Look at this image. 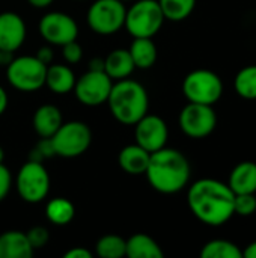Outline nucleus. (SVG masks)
Returning a JSON list of instances; mask_svg holds the SVG:
<instances>
[{"mask_svg": "<svg viewBox=\"0 0 256 258\" xmlns=\"http://www.w3.org/2000/svg\"><path fill=\"white\" fill-rule=\"evenodd\" d=\"M164 23L158 0H137L125 14L124 27L133 38H152Z\"/></svg>", "mask_w": 256, "mask_h": 258, "instance_id": "nucleus-4", "label": "nucleus"}, {"mask_svg": "<svg viewBox=\"0 0 256 258\" xmlns=\"http://www.w3.org/2000/svg\"><path fill=\"white\" fill-rule=\"evenodd\" d=\"M145 174L154 190L164 195H174L189 184L192 168L181 151L163 147L161 150L151 153Z\"/></svg>", "mask_w": 256, "mask_h": 258, "instance_id": "nucleus-2", "label": "nucleus"}, {"mask_svg": "<svg viewBox=\"0 0 256 258\" xmlns=\"http://www.w3.org/2000/svg\"><path fill=\"white\" fill-rule=\"evenodd\" d=\"M11 187H12V174L3 163H0V203L9 195Z\"/></svg>", "mask_w": 256, "mask_h": 258, "instance_id": "nucleus-32", "label": "nucleus"}, {"mask_svg": "<svg viewBox=\"0 0 256 258\" xmlns=\"http://www.w3.org/2000/svg\"><path fill=\"white\" fill-rule=\"evenodd\" d=\"M125 14L122 0H95L88 9V24L92 32L109 36L124 27Z\"/></svg>", "mask_w": 256, "mask_h": 258, "instance_id": "nucleus-9", "label": "nucleus"}, {"mask_svg": "<svg viewBox=\"0 0 256 258\" xmlns=\"http://www.w3.org/2000/svg\"><path fill=\"white\" fill-rule=\"evenodd\" d=\"M3 160H5V150L0 147V163H3Z\"/></svg>", "mask_w": 256, "mask_h": 258, "instance_id": "nucleus-39", "label": "nucleus"}, {"mask_svg": "<svg viewBox=\"0 0 256 258\" xmlns=\"http://www.w3.org/2000/svg\"><path fill=\"white\" fill-rule=\"evenodd\" d=\"M3 63V51L0 50V65Z\"/></svg>", "mask_w": 256, "mask_h": 258, "instance_id": "nucleus-40", "label": "nucleus"}, {"mask_svg": "<svg viewBox=\"0 0 256 258\" xmlns=\"http://www.w3.org/2000/svg\"><path fill=\"white\" fill-rule=\"evenodd\" d=\"M62 51H63V57L68 63L74 65V63H78L83 57V48L81 45L75 41H71V42H66L65 45H62Z\"/></svg>", "mask_w": 256, "mask_h": 258, "instance_id": "nucleus-31", "label": "nucleus"}, {"mask_svg": "<svg viewBox=\"0 0 256 258\" xmlns=\"http://www.w3.org/2000/svg\"><path fill=\"white\" fill-rule=\"evenodd\" d=\"M235 194L228 183L214 178L195 181L187 192V204L195 218L208 227L225 225L234 213Z\"/></svg>", "mask_w": 256, "mask_h": 258, "instance_id": "nucleus-1", "label": "nucleus"}, {"mask_svg": "<svg viewBox=\"0 0 256 258\" xmlns=\"http://www.w3.org/2000/svg\"><path fill=\"white\" fill-rule=\"evenodd\" d=\"M113 80L104 71L89 70L75 80L74 92L77 100L88 107H95L107 103Z\"/></svg>", "mask_w": 256, "mask_h": 258, "instance_id": "nucleus-11", "label": "nucleus"}, {"mask_svg": "<svg viewBox=\"0 0 256 258\" xmlns=\"http://www.w3.org/2000/svg\"><path fill=\"white\" fill-rule=\"evenodd\" d=\"M77 2H84V0H77Z\"/></svg>", "mask_w": 256, "mask_h": 258, "instance_id": "nucleus-42", "label": "nucleus"}, {"mask_svg": "<svg viewBox=\"0 0 256 258\" xmlns=\"http://www.w3.org/2000/svg\"><path fill=\"white\" fill-rule=\"evenodd\" d=\"M89 70H94V71H104V59H92L89 62Z\"/></svg>", "mask_w": 256, "mask_h": 258, "instance_id": "nucleus-38", "label": "nucleus"}, {"mask_svg": "<svg viewBox=\"0 0 256 258\" xmlns=\"http://www.w3.org/2000/svg\"><path fill=\"white\" fill-rule=\"evenodd\" d=\"M42 63H45L47 67L51 63V60H53V50H51V47L50 45H44V47H41L38 51H36V54H35Z\"/></svg>", "mask_w": 256, "mask_h": 258, "instance_id": "nucleus-34", "label": "nucleus"}, {"mask_svg": "<svg viewBox=\"0 0 256 258\" xmlns=\"http://www.w3.org/2000/svg\"><path fill=\"white\" fill-rule=\"evenodd\" d=\"M50 175L42 162H26L15 178V187L20 198L29 204L44 201L50 192Z\"/></svg>", "mask_w": 256, "mask_h": 258, "instance_id": "nucleus-8", "label": "nucleus"}, {"mask_svg": "<svg viewBox=\"0 0 256 258\" xmlns=\"http://www.w3.org/2000/svg\"><path fill=\"white\" fill-rule=\"evenodd\" d=\"M39 33L50 45H65L66 42L75 41L78 36V24L77 21L59 11H53L45 14L39 20Z\"/></svg>", "mask_w": 256, "mask_h": 258, "instance_id": "nucleus-12", "label": "nucleus"}, {"mask_svg": "<svg viewBox=\"0 0 256 258\" xmlns=\"http://www.w3.org/2000/svg\"><path fill=\"white\" fill-rule=\"evenodd\" d=\"M45 216L53 225H68L75 216V207L66 198H53L45 207Z\"/></svg>", "mask_w": 256, "mask_h": 258, "instance_id": "nucleus-23", "label": "nucleus"}, {"mask_svg": "<svg viewBox=\"0 0 256 258\" xmlns=\"http://www.w3.org/2000/svg\"><path fill=\"white\" fill-rule=\"evenodd\" d=\"M54 150L51 145L50 138H42L30 151V159L29 160H35V162H44L45 159L54 157Z\"/></svg>", "mask_w": 256, "mask_h": 258, "instance_id": "nucleus-29", "label": "nucleus"}, {"mask_svg": "<svg viewBox=\"0 0 256 258\" xmlns=\"http://www.w3.org/2000/svg\"><path fill=\"white\" fill-rule=\"evenodd\" d=\"M62 122H63L62 112L54 104L39 106L35 110L33 118H32L33 130L41 138H51L57 132V128L62 125Z\"/></svg>", "mask_w": 256, "mask_h": 258, "instance_id": "nucleus-16", "label": "nucleus"}, {"mask_svg": "<svg viewBox=\"0 0 256 258\" xmlns=\"http://www.w3.org/2000/svg\"><path fill=\"white\" fill-rule=\"evenodd\" d=\"M234 89L244 100H256V65H247L237 73Z\"/></svg>", "mask_w": 256, "mask_h": 258, "instance_id": "nucleus-26", "label": "nucleus"}, {"mask_svg": "<svg viewBox=\"0 0 256 258\" xmlns=\"http://www.w3.org/2000/svg\"><path fill=\"white\" fill-rule=\"evenodd\" d=\"M47 65L36 56H18L8 63L6 79L20 92H36L45 86Z\"/></svg>", "mask_w": 256, "mask_h": 258, "instance_id": "nucleus-5", "label": "nucleus"}, {"mask_svg": "<svg viewBox=\"0 0 256 258\" xmlns=\"http://www.w3.org/2000/svg\"><path fill=\"white\" fill-rule=\"evenodd\" d=\"M164 20L169 21H184L192 15L196 6V0H158Z\"/></svg>", "mask_w": 256, "mask_h": 258, "instance_id": "nucleus-25", "label": "nucleus"}, {"mask_svg": "<svg viewBox=\"0 0 256 258\" xmlns=\"http://www.w3.org/2000/svg\"><path fill=\"white\" fill-rule=\"evenodd\" d=\"M6 107H8V94H6L5 88L0 86V116L5 113Z\"/></svg>", "mask_w": 256, "mask_h": 258, "instance_id": "nucleus-36", "label": "nucleus"}, {"mask_svg": "<svg viewBox=\"0 0 256 258\" xmlns=\"http://www.w3.org/2000/svg\"><path fill=\"white\" fill-rule=\"evenodd\" d=\"M125 255L130 258H163L164 254L151 236L137 233L125 240Z\"/></svg>", "mask_w": 256, "mask_h": 258, "instance_id": "nucleus-21", "label": "nucleus"}, {"mask_svg": "<svg viewBox=\"0 0 256 258\" xmlns=\"http://www.w3.org/2000/svg\"><path fill=\"white\" fill-rule=\"evenodd\" d=\"M92 257H94V254H92L89 249L83 248V246L71 248V249H68V251L63 254V258H92Z\"/></svg>", "mask_w": 256, "mask_h": 258, "instance_id": "nucleus-33", "label": "nucleus"}, {"mask_svg": "<svg viewBox=\"0 0 256 258\" xmlns=\"http://www.w3.org/2000/svg\"><path fill=\"white\" fill-rule=\"evenodd\" d=\"M26 234H27V239H29V242H30L33 249L44 248L48 243V240H50V233L44 227H33Z\"/></svg>", "mask_w": 256, "mask_h": 258, "instance_id": "nucleus-30", "label": "nucleus"}, {"mask_svg": "<svg viewBox=\"0 0 256 258\" xmlns=\"http://www.w3.org/2000/svg\"><path fill=\"white\" fill-rule=\"evenodd\" d=\"M50 141L56 156L72 159L84 154L89 150L92 142V132L83 121L62 122Z\"/></svg>", "mask_w": 256, "mask_h": 258, "instance_id": "nucleus-7", "label": "nucleus"}, {"mask_svg": "<svg viewBox=\"0 0 256 258\" xmlns=\"http://www.w3.org/2000/svg\"><path fill=\"white\" fill-rule=\"evenodd\" d=\"M256 212L255 194H240L234 200V213L238 216H252Z\"/></svg>", "mask_w": 256, "mask_h": 258, "instance_id": "nucleus-28", "label": "nucleus"}, {"mask_svg": "<svg viewBox=\"0 0 256 258\" xmlns=\"http://www.w3.org/2000/svg\"><path fill=\"white\" fill-rule=\"evenodd\" d=\"M202 258H243V251L231 240L214 239L207 242L201 249Z\"/></svg>", "mask_w": 256, "mask_h": 258, "instance_id": "nucleus-24", "label": "nucleus"}, {"mask_svg": "<svg viewBox=\"0 0 256 258\" xmlns=\"http://www.w3.org/2000/svg\"><path fill=\"white\" fill-rule=\"evenodd\" d=\"M149 157H151V153H148L137 144H131V145L124 147L119 151L118 163L121 169L125 171L127 174L140 175V174H145L148 163H149Z\"/></svg>", "mask_w": 256, "mask_h": 258, "instance_id": "nucleus-17", "label": "nucleus"}, {"mask_svg": "<svg viewBox=\"0 0 256 258\" xmlns=\"http://www.w3.org/2000/svg\"><path fill=\"white\" fill-rule=\"evenodd\" d=\"M134 62L131 54L125 48H116L110 51L104 59V73L112 80H122L128 79L134 71Z\"/></svg>", "mask_w": 256, "mask_h": 258, "instance_id": "nucleus-20", "label": "nucleus"}, {"mask_svg": "<svg viewBox=\"0 0 256 258\" xmlns=\"http://www.w3.org/2000/svg\"><path fill=\"white\" fill-rule=\"evenodd\" d=\"M183 94L189 103L214 106L223 95V82L211 70H195L184 77Z\"/></svg>", "mask_w": 256, "mask_h": 258, "instance_id": "nucleus-6", "label": "nucleus"}, {"mask_svg": "<svg viewBox=\"0 0 256 258\" xmlns=\"http://www.w3.org/2000/svg\"><path fill=\"white\" fill-rule=\"evenodd\" d=\"M27 2H29L30 6H33V8H36V9H45V8H48L54 0H27Z\"/></svg>", "mask_w": 256, "mask_h": 258, "instance_id": "nucleus-35", "label": "nucleus"}, {"mask_svg": "<svg viewBox=\"0 0 256 258\" xmlns=\"http://www.w3.org/2000/svg\"><path fill=\"white\" fill-rule=\"evenodd\" d=\"M107 104L118 122L124 125H134L148 113L149 97L142 83L131 79H122L113 83Z\"/></svg>", "mask_w": 256, "mask_h": 258, "instance_id": "nucleus-3", "label": "nucleus"}, {"mask_svg": "<svg viewBox=\"0 0 256 258\" xmlns=\"http://www.w3.org/2000/svg\"><path fill=\"white\" fill-rule=\"evenodd\" d=\"M26 23L17 12H0V50L6 54L17 51L26 41Z\"/></svg>", "mask_w": 256, "mask_h": 258, "instance_id": "nucleus-14", "label": "nucleus"}, {"mask_svg": "<svg viewBox=\"0 0 256 258\" xmlns=\"http://www.w3.org/2000/svg\"><path fill=\"white\" fill-rule=\"evenodd\" d=\"M136 144L148 153H154L166 147L169 138V128L163 118L146 113L134 124Z\"/></svg>", "mask_w": 256, "mask_h": 258, "instance_id": "nucleus-13", "label": "nucleus"}, {"mask_svg": "<svg viewBox=\"0 0 256 258\" xmlns=\"http://www.w3.org/2000/svg\"><path fill=\"white\" fill-rule=\"evenodd\" d=\"M33 252L26 233L9 230L0 234V258H32Z\"/></svg>", "mask_w": 256, "mask_h": 258, "instance_id": "nucleus-15", "label": "nucleus"}, {"mask_svg": "<svg viewBox=\"0 0 256 258\" xmlns=\"http://www.w3.org/2000/svg\"><path fill=\"white\" fill-rule=\"evenodd\" d=\"M75 80H77V77L68 65L53 63V65L47 67L45 86L57 95L69 94L74 89Z\"/></svg>", "mask_w": 256, "mask_h": 258, "instance_id": "nucleus-19", "label": "nucleus"}, {"mask_svg": "<svg viewBox=\"0 0 256 258\" xmlns=\"http://www.w3.org/2000/svg\"><path fill=\"white\" fill-rule=\"evenodd\" d=\"M243 258H256V240L243 249Z\"/></svg>", "mask_w": 256, "mask_h": 258, "instance_id": "nucleus-37", "label": "nucleus"}, {"mask_svg": "<svg viewBox=\"0 0 256 258\" xmlns=\"http://www.w3.org/2000/svg\"><path fill=\"white\" fill-rule=\"evenodd\" d=\"M134 67L139 70H148L157 62V45L152 38H134L128 48Z\"/></svg>", "mask_w": 256, "mask_h": 258, "instance_id": "nucleus-22", "label": "nucleus"}, {"mask_svg": "<svg viewBox=\"0 0 256 258\" xmlns=\"http://www.w3.org/2000/svg\"><path fill=\"white\" fill-rule=\"evenodd\" d=\"M228 186L235 195L240 194H256V163L241 162L229 174Z\"/></svg>", "mask_w": 256, "mask_h": 258, "instance_id": "nucleus-18", "label": "nucleus"}, {"mask_svg": "<svg viewBox=\"0 0 256 258\" xmlns=\"http://www.w3.org/2000/svg\"><path fill=\"white\" fill-rule=\"evenodd\" d=\"M95 252L101 258H121L125 255V239L116 234H106L98 239Z\"/></svg>", "mask_w": 256, "mask_h": 258, "instance_id": "nucleus-27", "label": "nucleus"}, {"mask_svg": "<svg viewBox=\"0 0 256 258\" xmlns=\"http://www.w3.org/2000/svg\"><path fill=\"white\" fill-rule=\"evenodd\" d=\"M122 2H131V0H122Z\"/></svg>", "mask_w": 256, "mask_h": 258, "instance_id": "nucleus-41", "label": "nucleus"}, {"mask_svg": "<svg viewBox=\"0 0 256 258\" xmlns=\"http://www.w3.org/2000/svg\"><path fill=\"white\" fill-rule=\"evenodd\" d=\"M178 122L186 136L192 139H205L216 130L217 115L213 106L189 103L183 107Z\"/></svg>", "mask_w": 256, "mask_h": 258, "instance_id": "nucleus-10", "label": "nucleus"}]
</instances>
